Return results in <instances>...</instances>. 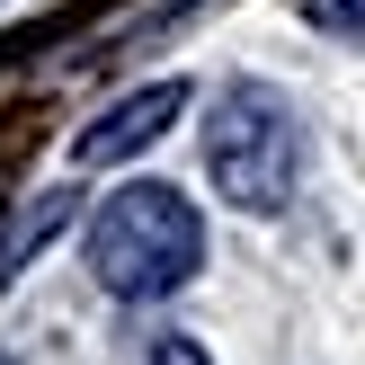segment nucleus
<instances>
[{"mask_svg":"<svg viewBox=\"0 0 365 365\" xmlns=\"http://www.w3.org/2000/svg\"><path fill=\"white\" fill-rule=\"evenodd\" d=\"M205 259V214L170 187V178H134L89 214V277L116 303H160L196 277Z\"/></svg>","mask_w":365,"mask_h":365,"instance_id":"nucleus-1","label":"nucleus"},{"mask_svg":"<svg viewBox=\"0 0 365 365\" xmlns=\"http://www.w3.org/2000/svg\"><path fill=\"white\" fill-rule=\"evenodd\" d=\"M294 170H303V125L285 107V89L232 81L214 98V116H205V178L241 214H277L294 196Z\"/></svg>","mask_w":365,"mask_h":365,"instance_id":"nucleus-2","label":"nucleus"},{"mask_svg":"<svg viewBox=\"0 0 365 365\" xmlns=\"http://www.w3.org/2000/svg\"><path fill=\"white\" fill-rule=\"evenodd\" d=\"M170 116H187V81H152V89H134V98H116L81 143H71V160H81V170L134 160L143 143H160V125H170Z\"/></svg>","mask_w":365,"mask_h":365,"instance_id":"nucleus-3","label":"nucleus"},{"mask_svg":"<svg viewBox=\"0 0 365 365\" xmlns=\"http://www.w3.org/2000/svg\"><path fill=\"white\" fill-rule=\"evenodd\" d=\"M312 27H330V36H365V0H312Z\"/></svg>","mask_w":365,"mask_h":365,"instance_id":"nucleus-4","label":"nucleus"},{"mask_svg":"<svg viewBox=\"0 0 365 365\" xmlns=\"http://www.w3.org/2000/svg\"><path fill=\"white\" fill-rule=\"evenodd\" d=\"M152 365H214V356L196 348V339H160V348H152Z\"/></svg>","mask_w":365,"mask_h":365,"instance_id":"nucleus-5","label":"nucleus"},{"mask_svg":"<svg viewBox=\"0 0 365 365\" xmlns=\"http://www.w3.org/2000/svg\"><path fill=\"white\" fill-rule=\"evenodd\" d=\"M0 365H9V348H0Z\"/></svg>","mask_w":365,"mask_h":365,"instance_id":"nucleus-6","label":"nucleus"}]
</instances>
